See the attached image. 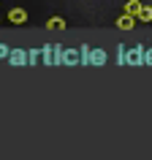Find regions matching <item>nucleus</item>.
Returning <instances> with one entry per match:
<instances>
[{
  "mask_svg": "<svg viewBox=\"0 0 152 160\" xmlns=\"http://www.w3.org/2000/svg\"><path fill=\"white\" fill-rule=\"evenodd\" d=\"M27 19H30V14H27L25 8H11L8 11V22L11 25H25Z\"/></svg>",
  "mask_w": 152,
  "mask_h": 160,
  "instance_id": "1",
  "label": "nucleus"
},
{
  "mask_svg": "<svg viewBox=\"0 0 152 160\" xmlns=\"http://www.w3.org/2000/svg\"><path fill=\"white\" fill-rule=\"evenodd\" d=\"M117 27H119V30H133V27H136V17H130V14L117 17Z\"/></svg>",
  "mask_w": 152,
  "mask_h": 160,
  "instance_id": "2",
  "label": "nucleus"
},
{
  "mask_svg": "<svg viewBox=\"0 0 152 160\" xmlns=\"http://www.w3.org/2000/svg\"><path fill=\"white\" fill-rule=\"evenodd\" d=\"M46 27L49 30H65V19L63 17H49L46 19Z\"/></svg>",
  "mask_w": 152,
  "mask_h": 160,
  "instance_id": "3",
  "label": "nucleus"
},
{
  "mask_svg": "<svg viewBox=\"0 0 152 160\" xmlns=\"http://www.w3.org/2000/svg\"><path fill=\"white\" fill-rule=\"evenodd\" d=\"M122 11H125V14H130V17H136V14L141 11V3H139V0H128Z\"/></svg>",
  "mask_w": 152,
  "mask_h": 160,
  "instance_id": "4",
  "label": "nucleus"
},
{
  "mask_svg": "<svg viewBox=\"0 0 152 160\" xmlns=\"http://www.w3.org/2000/svg\"><path fill=\"white\" fill-rule=\"evenodd\" d=\"M136 19H139V22H152V8L149 6H141V11L136 14Z\"/></svg>",
  "mask_w": 152,
  "mask_h": 160,
  "instance_id": "5",
  "label": "nucleus"
},
{
  "mask_svg": "<svg viewBox=\"0 0 152 160\" xmlns=\"http://www.w3.org/2000/svg\"><path fill=\"white\" fill-rule=\"evenodd\" d=\"M93 62H95V65H101V62H103V54H101V52H95V54H93Z\"/></svg>",
  "mask_w": 152,
  "mask_h": 160,
  "instance_id": "6",
  "label": "nucleus"
}]
</instances>
